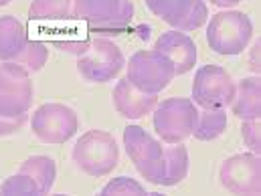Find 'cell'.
<instances>
[{"mask_svg":"<svg viewBox=\"0 0 261 196\" xmlns=\"http://www.w3.org/2000/svg\"><path fill=\"white\" fill-rule=\"evenodd\" d=\"M227 109H198L193 137L198 142H213L227 130Z\"/></svg>","mask_w":261,"mask_h":196,"instance_id":"cell-18","label":"cell"},{"mask_svg":"<svg viewBox=\"0 0 261 196\" xmlns=\"http://www.w3.org/2000/svg\"><path fill=\"white\" fill-rule=\"evenodd\" d=\"M73 0H33L29 18L39 22H61L71 16Z\"/></svg>","mask_w":261,"mask_h":196,"instance_id":"cell-19","label":"cell"},{"mask_svg":"<svg viewBox=\"0 0 261 196\" xmlns=\"http://www.w3.org/2000/svg\"><path fill=\"white\" fill-rule=\"evenodd\" d=\"M241 135L245 146L249 148V152L259 154L261 156V124L259 120H247L241 126Z\"/></svg>","mask_w":261,"mask_h":196,"instance_id":"cell-25","label":"cell"},{"mask_svg":"<svg viewBox=\"0 0 261 196\" xmlns=\"http://www.w3.org/2000/svg\"><path fill=\"white\" fill-rule=\"evenodd\" d=\"M24 124H27V116H20V118H4V116H0V137L16 133Z\"/></svg>","mask_w":261,"mask_h":196,"instance_id":"cell-26","label":"cell"},{"mask_svg":"<svg viewBox=\"0 0 261 196\" xmlns=\"http://www.w3.org/2000/svg\"><path fill=\"white\" fill-rule=\"evenodd\" d=\"M241 0H211V4H215V6H219V8H229V6H235V4H239Z\"/></svg>","mask_w":261,"mask_h":196,"instance_id":"cell-28","label":"cell"},{"mask_svg":"<svg viewBox=\"0 0 261 196\" xmlns=\"http://www.w3.org/2000/svg\"><path fill=\"white\" fill-rule=\"evenodd\" d=\"M33 79L31 71L18 63L0 65V116L20 118L29 116L33 105Z\"/></svg>","mask_w":261,"mask_h":196,"instance_id":"cell-8","label":"cell"},{"mask_svg":"<svg viewBox=\"0 0 261 196\" xmlns=\"http://www.w3.org/2000/svg\"><path fill=\"white\" fill-rule=\"evenodd\" d=\"M206 20H208V8H206L204 0H193L191 10H189V12H187V16L178 22L176 31L193 33V31H198Z\"/></svg>","mask_w":261,"mask_h":196,"instance_id":"cell-24","label":"cell"},{"mask_svg":"<svg viewBox=\"0 0 261 196\" xmlns=\"http://www.w3.org/2000/svg\"><path fill=\"white\" fill-rule=\"evenodd\" d=\"M12 0H0V6H6V4H10Z\"/></svg>","mask_w":261,"mask_h":196,"instance_id":"cell-29","label":"cell"},{"mask_svg":"<svg viewBox=\"0 0 261 196\" xmlns=\"http://www.w3.org/2000/svg\"><path fill=\"white\" fill-rule=\"evenodd\" d=\"M71 16L99 35H120L134 16L132 0H73Z\"/></svg>","mask_w":261,"mask_h":196,"instance_id":"cell-6","label":"cell"},{"mask_svg":"<svg viewBox=\"0 0 261 196\" xmlns=\"http://www.w3.org/2000/svg\"><path fill=\"white\" fill-rule=\"evenodd\" d=\"M237 83L221 65H202L193 79V101L200 109H227L235 97Z\"/></svg>","mask_w":261,"mask_h":196,"instance_id":"cell-7","label":"cell"},{"mask_svg":"<svg viewBox=\"0 0 261 196\" xmlns=\"http://www.w3.org/2000/svg\"><path fill=\"white\" fill-rule=\"evenodd\" d=\"M231 111L241 120H261V79L245 77L235 87V97L231 101Z\"/></svg>","mask_w":261,"mask_h":196,"instance_id":"cell-15","label":"cell"},{"mask_svg":"<svg viewBox=\"0 0 261 196\" xmlns=\"http://www.w3.org/2000/svg\"><path fill=\"white\" fill-rule=\"evenodd\" d=\"M253 37V22L241 10H223L211 16L206 43L217 55H241Z\"/></svg>","mask_w":261,"mask_h":196,"instance_id":"cell-3","label":"cell"},{"mask_svg":"<svg viewBox=\"0 0 261 196\" xmlns=\"http://www.w3.org/2000/svg\"><path fill=\"white\" fill-rule=\"evenodd\" d=\"M189 176V150L182 144L166 146V174L162 186H176Z\"/></svg>","mask_w":261,"mask_h":196,"instance_id":"cell-17","label":"cell"},{"mask_svg":"<svg viewBox=\"0 0 261 196\" xmlns=\"http://www.w3.org/2000/svg\"><path fill=\"white\" fill-rule=\"evenodd\" d=\"M126 79L144 93L160 95L176 77L174 63L156 49L136 51L126 63Z\"/></svg>","mask_w":261,"mask_h":196,"instance_id":"cell-5","label":"cell"},{"mask_svg":"<svg viewBox=\"0 0 261 196\" xmlns=\"http://www.w3.org/2000/svg\"><path fill=\"white\" fill-rule=\"evenodd\" d=\"M18 172L29 174V176L39 184L41 194H49V192L53 190V186H55L57 164H55L53 158H49V156H41V154H39V156H31V158H27V160L20 164Z\"/></svg>","mask_w":261,"mask_h":196,"instance_id":"cell-16","label":"cell"},{"mask_svg":"<svg viewBox=\"0 0 261 196\" xmlns=\"http://www.w3.org/2000/svg\"><path fill=\"white\" fill-rule=\"evenodd\" d=\"M71 158L83 174L91 178H101L118 168L120 146L110 131L89 130L75 142Z\"/></svg>","mask_w":261,"mask_h":196,"instance_id":"cell-1","label":"cell"},{"mask_svg":"<svg viewBox=\"0 0 261 196\" xmlns=\"http://www.w3.org/2000/svg\"><path fill=\"white\" fill-rule=\"evenodd\" d=\"M112 101L116 111L126 118V120H140L148 114H152V109L158 103V95H150L144 93L140 89H136L130 81L124 77L116 83L114 93H112Z\"/></svg>","mask_w":261,"mask_h":196,"instance_id":"cell-13","label":"cell"},{"mask_svg":"<svg viewBox=\"0 0 261 196\" xmlns=\"http://www.w3.org/2000/svg\"><path fill=\"white\" fill-rule=\"evenodd\" d=\"M126 65L122 49L108 39H93L77 59L79 75L89 83L114 81Z\"/></svg>","mask_w":261,"mask_h":196,"instance_id":"cell-9","label":"cell"},{"mask_svg":"<svg viewBox=\"0 0 261 196\" xmlns=\"http://www.w3.org/2000/svg\"><path fill=\"white\" fill-rule=\"evenodd\" d=\"M191 4L193 0H146L148 10L174 29L191 10Z\"/></svg>","mask_w":261,"mask_h":196,"instance_id":"cell-20","label":"cell"},{"mask_svg":"<svg viewBox=\"0 0 261 196\" xmlns=\"http://www.w3.org/2000/svg\"><path fill=\"white\" fill-rule=\"evenodd\" d=\"M221 186L233 194H261V158L259 154L243 152L229 156L219 168Z\"/></svg>","mask_w":261,"mask_h":196,"instance_id":"cell-11","label":"cell"},{"mask_svg":"<svg viewBox=\"0 0 261 196\" xmlns=\"http://www.w3.org/2000/svg\"><path fill=\"white\" fill-rule=\"evenodd\" d=\"M198 107L191 97H170L152 109L154 131L164 144H182L195 131Z\"/></svg>","mask_w":261,"mask_h":196,"instance_id":"cell-4","label":"cell"},{"mask_svg":"<svg viewBox=\"0 0 261 196\" xmlns=\"http://www.w3.org/2000/svg\"><path fill=\"white\" fill-rule=\"evenodd\" d=\"M259 41H255V45H253V49H251V67H253V71L255 73H259V61H257V55H259Z\"/></svg>","mask_w":261,"mask_h":196,"instance_id":"cell-27","label":"cell"},{"mask_svg":"<svg viewBox=\"0 0 261 196\" xmlns=\"http://www.w3.org/2000/svg\"><path fill=\"white\" fill-rule=\"evenodd\" d=\"M47 61H49L47 45L41 43V41H29V47H27L24 55L20 57L18 65L27 67L31 73H37V71H41L43 67L47 65Z\"/></svg>","mask_w":261,"mask_h":196,"instance_id":"cell-22","label":"cell"},{"mask_svg":"<svg viewBox=\"0 0 261 196\" xmlns=\"http://www.w3.org/2000/svg\"><path fill=\"white\" fill-rule=\"evenodd\" d=\"M29 47L27 26L12 14L0 16V61L18 63Z\"/></svg>","mask_w":261,"mask_h":196,"instance_id":"cell-14","label":"cell"},{"mask_svg":"<svg viewBox=\"0 0 261 196\" xmlns=\"http://www.w3.org/2000/svg\"><path fill=\"white\" fill-rule=\"evenodd\" d=\"M101 196H114V194H134V196H142V194H148L146 188L134 180V178H128V176H118L114 180H110L101 190H99Z\"/></svg>","mask_w":261,"mask_h":196,"instance_id":"cell-23","label":"cell"},{"mask_svg":"<svg viewBox=\"0 0 261 196\" xmlns=\"http://www.w3.org/2000/svg\"><path fill=\"white\" fill-rule=\"evenodd\" d=\"M0 194L10 196V194H33L39 196L41 194V188L39 184L24 172H16L12 176H8L2 184H0Z\"/></svg>","mask_w":261,"mask_h":196,"instance_id":"cell-21","label":"cell"},{"mask_svg":"<svg viewBox=\"0 0 261 196\" xmlns=\"http://www.w3.org/2000/svg\"><path fill=\"white\" fill-rule=\"evenodd\" d=\"M122 139L126 154L140 176L150 184L162 186L166 174V146H162L160 139H156L142 126H128Z\"/></svg>","mask_w":261,"mask_h":196,"instance_id":"cell-2","label":"cell"},{"mask_svg":"<svg viewBox=\"0 0 261 196\" xmlns=\"http://www.w3.org/2000/svg\"><path fill=\"white\" fill-rule=\"evenodd\" d=\"M31 130L43 144L59 146L77 133L79 120L75 109L65 103H43L33 111Z\"/></svg>","mask_w":261,"mask_h":196,"instance_id":"cell-10","label":"cell"},{"mask_svg":"<svg viewBox=\"0 0 261 196\" xmlns=\"http://www.w3.org/2000/svg\"><path fill=\"white\" fill-rule=\"evenodd\" d=\"M154 49L160 51L162 55H166L174 63L176 75H185V73L195 69L198 51H196L195 41L187 33H182V31L172 29V31L162 33L156 39Z\"/></svg>","mask_w":261,"mask_h":196,"instance_id":"cell-12","label":"cell"}]
</instances>
